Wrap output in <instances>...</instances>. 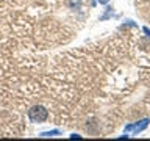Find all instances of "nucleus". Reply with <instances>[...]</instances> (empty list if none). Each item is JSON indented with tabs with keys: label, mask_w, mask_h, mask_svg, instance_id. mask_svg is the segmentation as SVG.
<instances>
[{
	"label": "nucleus",
	"mask_w": 150,
	"mask_h": 141,
	"mask_svg": "<svg viewBox=\"0 0 150 141\" xmlns=\"http://www.w3.org/2000/svg\"><path fill=\"white\" fill-rule=\"evenodd\" d=\"M58 135H63V132L61 130H47V132H41L39 136L41 138H52V136H58Z\"/></svg>",
	"instance_id": "3"
},
{
	"label": "nucleus",
	"mask_w": 150,
	"mask_h": 141,
	"mask_svg": "<svg viewBox=\"0 0 150 141\" xmlns=\"http://www.w3.org/2000/svg\"><path fill=\"white\" fill-rule=\"evenodd\" d=\"M142 31L145 33V35H147V38L150 39V28H149V27H144V28H142Z\"/></svg>",
	"instance_id": "7"
},
{
	"label": "nucleus",
	"mask_w": 150,
	"mask_h": 141,
	"mask_svg": "<svg viewBox=\"0 0 150 141\" xmlns=\"http://www.w3.org/2000/svg\"><path fill=\"white\" fill-rule=\"evenodd\" d=\"M149 124H150V119H149V118H144V119H141V121L131 122V133H133V135L141 133V132H144L145 129H147Z\"/></svg>",
	"instance_id": "2"
},
{
	"label": "nucleus",
	"mask_w": 150,
	"mask_h": 141,
	"mask_svg": "<svg viewBox=\"0 0 150 141\" xmlns=\"http://www.w3.org/2000/svg\"><path fill=\"white\" fill-rule=\"evenodd\" d=\"M81 3H83V0H67V6L72 9H78L81 6Z\"/></svg>",
	"instance_id": "4"
},
{
	"label": "nucleus",
	"mask_w": 150,
	"mask_h": 141,
	"mask_svg": "<svg viewBox=\"0 0 150 141\" xmlns=\"http://www.w3.org/2000/svg\"><path fill=\"white\" fill-rule=\"evenodd\" d=\"M124 25H130V27H138V24H134L133 21H127V22L124 24ZM124 25H122V27H124Z\"/></svg>",
	"instance_id": "6"
},
{
	"label": "nucleus",
	"mask_w": 150,
	"mask_h": 141,
	"mask_svg": "<svg viewBox=\"0 0 150 141\" xmlns=\"http://www.w3.org/2000/svg\"><path fill=\"white\" fill-rule=\"evenodd\" d=\"M96 2H98L100 5H108V3H110V0H96Z\"/></svg>",
	"instance_id": "8"
},
{
	"label": "nucleus",
	"mask_w": 150,
	"mask_h": 141,
	"mask_svg": "<svg viewBox=\"0 0 150 141\" xmlns=\"http://www.w3.org/2000/svg\"><path fill=\"white\" fill-rule=\"evenodd\" d=\"M69 138H72V140H74V138H81V135H78V133H72V135L69 136Z\"/></svg>",
	"instance_id": "9"
},
{
	"label": "nucleus",
	"mask_w": 150,
	"mask_h": 141,
	"mask_svg": "<svg viewBox=\"0 0 150 141\" xmlns=\"http://www.w3.org/2000/svg\"><path fill=\"white\" fill-rule=\"evenodd\" d=\"M28 119H30L33 124H42V122L47 121L49 118V111H47L45 107L42 105H33L30 110H28Z\"/></svg>",
	"instance_id": "1"
},
{
	"label": "nucleus",
	"mask_w": 150,
	"mask_h": 141,
	"mask_svg": "<svg viewBox=\"0 0 150 141\" xmlns=\"http://www.w3.org/2000/svg\"><path fill=\"white\" fill-rule=\"evenodd\" d=\"M112 6H106V9H105V14L103 16H100V21H106V19H110L111 16H112Z\"/></svg>",
	"instance_id": "5"
}]
</instances>
